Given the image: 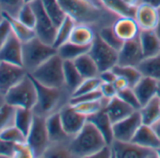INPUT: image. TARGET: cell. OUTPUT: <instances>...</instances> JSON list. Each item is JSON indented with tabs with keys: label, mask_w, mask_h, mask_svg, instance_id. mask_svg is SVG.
Here are the masks:
<instances>
[{
	"label": "cell",
	"mask_w": 160,
	"mask_h": 158,
	"mask_svg": "<svg viewBox=\"0 0 160 158\" xmlns=\"http://www.w3.org/2000/svg\"><path fill=\"white\" fill-rule=\"evenodd\" d=\"M64 12L76 24L92 27L97 32L112 26L119 17L107 10L98 0H58Z\"/></svg>",
	"instance_id": "obj_1"
},
{
	"label": "cell",
	"mask_w": 160,
	"mask_h": 158,
	"mask_svg": "<svg viewBox=\"0 0 160 158\" xmlns=\"http://www.w3.org/2000/svg\"><path fill=\"white\" fill-rule=\"evenodd\" d=\"M33 80L37 88V104L33 108L34 114L46 118L55 112H58L65 105L70 103L72 93L65 87H47L36 81L34 78Z\"/></svg>",
	"instance_id": "obj_2"
},
{
	"label": "cell",
	"mask_w": 160,
	"mask_h": 158,
	"mask_svg": "<svg viewBox=\"0 0 160 158\" xmlns=\"http://www.w3.org/2000/svg\"><path fill=\"white\" fill-rule=\"evenodd\" d=\"M106 144L108 143L99 130L87 121L83 128L71 138L70 148L72 157L83 158L92 157Z\"/></svg>",
	"instance_id": "obj_3"
},
{
	"label": "cell",
	"mask_w": 160,
	"mask_h": 158,
	"mask_svg": "<svg viewBox=\"0 0 160 158\" xmlns=\"http://www.w3.org/2000/svg\"><path fill=\"white\" fill-rule=\"evenodd\" d=\"M63 65L64 59L57 53L29 74L36 81L44 86L63 88L65 87Z\"/></svg>",
	"instance_id": "obj_4"
},
{
	"label": "cell",
	"mask_w": 160,
	"mask_h": 158,
	"mask_svg": "<svg viewBox=\"0 0 160 158\" xmlns=\"http://www.w3.org/2000/svg\"><path fill=\"white\" fill-rule=\"evenodd\" d=\"M57 53L55 46L35 37L23 43V67L30 73Z\"/></svg>",
	"instance_id": "obj_5"
},
{
	"label": "cell",
	"mask_w": 160,
	"mask_h": 158,
	"mask_svg": "<svg viewBox=\"0 0 160 158\" xmlns=\"http://www.w3.org/2000/svg\"><path fill=\"white\" fill-rule=\"evenodd\" d=\"M5 100L14 107L34 108L37 104V88L29 73L5 93Z\"/></svg>",
	"instance_id": "obj_6"
},
{
	"label": "cell",
	"mask_w": 160,
	"mask_h": 158,
	"mask_svg": "<svg viewBox=\"0 0 160 158\" xmlns=\"http://www.w3.org/2000/svg\"><path fill=\"white\" fill-rule=\"evenodd\" d=\"M27 143L32 150L34 157L43 156L46 149L51 143L47 131L45 117L36 114L34 115L31 128L27 136Z\"/></svg>",
	"instance_id": "obj_7"
},
{
	"label": "cell",
	"mask_w": 160,
	"mask_h": 158,
	"mask_svg": "<svg viewBox=\"0 0 160 158\" xmlns=\"http://www.w3.org/2000/svg\"><path fill=\"white\" fill-rule=\"evenodd\" d=\"M30 4L36 15V23L34 27L36 37L45 43L53 45L56 39L58 27L46 13L41 0H34Z\"/></svg>",
	"instance_id": "obj_8"
},
{
	"label": "cell",
	"mask_w": 160,
	"mask_h": 158,
	"mask_svg": "<svg viewBox=\"0 0 160 158\" xmlns=\"http://www.w3.org/2000/svg\"><path fill=\"white\" fill-rule=\"evenodd\" d=\"M89 53L95 60L100 72L113 69L118 64L119 51L108 45L98 33L89 50Z\"/></svg>",
	"instance_id": "obj_9"
},
{
	"label": "cell",
	"mask_w": 160,
	"mask_h": 158,
	"mask_svg": "<svg viewBox=\"0 0 160 158\" xmlns=\"http://www.w3.org/2000/svg\"><path fill=\"white\" fill-rule=\"evenodd\" d=\"M111 148L113 158H157L155 150L142 147L132 141L114 140Z\"/></svg>",
	"instance_id": "obj_10"
},
{
	"label": "cell",
	"mask_w": 160,
	"mask_h": 158,
	"mask_svg": "<svg viewBox=\"0 0 160 158\" xmlns=\"http://www.w3.org/2000/svg\"><path fill=\"white\" fill-rule=\"evenodd\" d=\"M142 123V119L138 110L133 112L125 119L113 123L114 140L124 142L131 141Z\"/></svg>",
	"instance_id": "obj_11"
},
{
	"label": "cell",
	"mask_w": 160,
	"mask_h": 158,
	"mask_svg": "<svg viewBox=\"0 0 160 158\" xmlns=\"http://www.w3.org/2000/svg\"><path fill=\"white\" fill-rule=\"evenodd\" d=\"M28 72L23 66L0 61V92L4 95Z\"/></svg>",
	"instance_id": "obj_12"
},
{
	"label": "cell",
	"mask_w": 160,
	"mask_h": 158,
	"mask_svg": "<svg viewBox=\"0 0 160 158\" xmlns=\"http://www.w3.org/2000/svg\"><path fill=\"white\" fill-rule=\"evenodd\" d=\"M59 115L62 125L71 137L74 136L81 130L88 121V118L85 115L76 111L70 103L59 110Z\"/></svg>",
	"instance_id": "obj_13"
},
{
	"label": "cell",
	"mask_w": 160,
	"mask_h": 158,
	"mask_svg": "<svg viewBox=\"0 0 160 158\" xmlns=\"http://www.w3.org/2000/svg\"><path fill=\"white\" fill-rule=\"evenodd\" d=\"M144 59L139 36L134 40L124 42L122 47L119 51V65L138 67Z\"/></svg>",
	"instance_id": "obj_14"
},
{
	"label": "cell",
	"mask_w": 160,
	"mask_h": 158,
	"mask_svg": "<svg viewBox=\"0 0 160 158\" xmlns=\"http://www.w3.org/2000/svg\"><path fill=\"white\" fill-rule=\"evenodd\" d=\"M0 61L23 66V42L12 31L0 49Z\"/></svg>",
	"instance_id": "obj_15"
},
{
	"label": "cell",
	"mask_w": 160,
	"mask_h": 158,
	"mask_svg": "<svg viewBox=\"0 0 160 158\" xmlns=\"http://www.w3.org/2000/svg\"><path fill=\"white\" fill-rule=\"evenodd\" d=\"M135 19L140 30H155L158 24V9L141 2L137 6Z\"/></svg>",
	"instance_id": "obj_16"
},
{
	"label": "cell",
	"mask_w": 160,
	"mask_h": 158,
	"mask_svg": "<svg viewBox=\"0 0 160 158\" xmlns=\"http://www.w3.org/2000/svg\"><path fill=\"white\" fill-rule=\"evenodd\" d=\"M115 34L122 41L128 42L139 36L140 28L135 17L122 16L118 17L112 25Z\"/></svg>",
	"instance_id": "obj_17"
},
{
	"label": "cell",
	"mask_w": 160,
	"mask_h": 158,
	"mask_svg": "<svg viewBox=\"0 0 160 158\" xmlns=\"http://www.w3.org/2000/svg\"><path fill=\"white\" fill-rule=\"evenodd\" d=\"M141 106H144L151 99L157 96L158 81L152 77L142 76L139 81L133 87Z\"/></svg>",
	"instance_id": "obj_18"
},
{
	"label": "cell",
	"mask_w": 160,
	"mask_h": 158,
	"mask_svg": "<svg viewBox=\"0 0 160 158\" xmlns=\"http://www.w3.org/2000/svg\"><path fill=\"white\" fill-rule=\"evenodd\" d=\"M46 126L51 142H70L72 137L62 125L59 111L46 117Z\"/></svg>",
	"instance_id": "obj_19"
},
{
	"label": "cell",
	"mask_w": 160,
	"mask_h": 158,
	"mask_svg": "<svg viewBox=\"0 0 160 158\" xmlns=\"http://www.w3.org/2000/svg\"><path fill=\"white\" fill-rule=\"evenodd\" d=\"M105 111L108 115L111 121L115 123L130 116L133 112L137 110H135L132 106L122 101L120 97L115 96L109 100L105 108Z\"/></svg>",
	"instance_id": "obj_20"
},
{
	"label": "cell",
	"mask_w": 160,
	"mask_h": 158,
	"mask_svg": "<svg viewBox=\"0 0 160 158\" xmlns=\"http://www.w3.org/2000/svg\"><path fill=\"white\" fill-rule=\"evenodd\" d=\"M88 121H91L102 134L106 142L109 145L114 141L113 122L109 119L105 109L88 117Z\"/></svg>",
	"instance_id": "obj_21"
},
{
	"label": "cell",
	"mask_w": 160,
	"mask_h": 158,
	"mask_svg": "<svg viewBox=\"0 0 160 158\" xmlns=\"http://www.w3.org/2000/svg\"><path fill=\"white\" fill-rule=\"evenodd\" d=\"M97 36V31L91 26L76 24L72 29L69 42L80 46L91 47Z\"/></svg>",
	"instance_id": "obj_22"
},
{
	"label": "cell",
	"mask_w": 160,
	"mask_h": 158,
	"mask_svg": "<svg viewBox=\"0 0 160 158\" xmlns=\"http://www.w3.org/2000/svg\"><path fill=\"white\" fill-rule=\"evenodd\" d=\"M131 141L142 147L153 150H156L158 147H160V139L154 129L151 125L143 123L138 128Z\"/></svg>",
	"instance_id": "obj_23"
},
{
	"label": "cell",
	"mask_w": 160,
	"mask_h": 158,
	"mask_svg": "<svg viewBox=\"0 0 160 158\" xmlns=\"http://www.w3.org/2000/svg\"><path fill=\"white\" fill-rule=\"evenodd\" d=\"M139 41L144 58L160 53V37L155 30H140Z\"/></svg>",
	"instance_id": "obj_24"
},
{
	"label": "cell",
	"mask_w": 160,
	"mask_h": 158,
	"mask_svg": "<svg viewBox=\"0 0 160 158\" xmlns=\"http://www.w3.org/2000/svg\"><path fill=\"white\" fill-rule=\"evenodd\" d=\"M72 61L74 62V65L76 66L77 70L81 73V75L84 77V79L99 76V67L89 52L79 56Z\"/></svg>",
	"instance_id": "obj_25"
},
{
	"label": "cell",
	"mask_w": 160,
	"mask_h": 158,
	"mask_svg": "<svg viewBox=\"0 0 160 158\" xmlns=\"http://www.w3.org/2000/svg\"><path fill=\"white\" fill-rule=\"evenodd\" d=\"M63 71L65 88L72 94V92L83 82L84 77L79 72L72 60H64Z\"/></svg>",
	"instance_id": "obj_26"
},
{
	"label": "cell",
	"mask_w": 160,
	"mask_h": 158,
	"mask_svg": "<svg viewBox=\"0 0 160 158\" xmlns=\"http://www.w3.org/2000/svg\"><path fill=\"white\" fill-rule=\"evenodd\" d=\"M142 119L143 124L152 125L160 120V98L155 96L151 99L148 103L141 106L138 110Z\"/></svg>",
	"instance_id": "obj_27"
},
{
	"label": "cell",
	"mask_w": 160,
	"mask_h": 158,
	"mask_svg": "<svg viewBox=\"0 0 160 158\" xmlns=\"http://www.w3.org/2000/svg\"><path fill=\"white\" fill-rule=\"evenodd\" d=\"M138 69L141 72L143 76L152 77L158 82L160 81V53L144 58L139 65L138 66Z\"/></svg>",
	"instance_id": "obj_28"
},
{
	"label": "cell",
	"mask_w": 160,
	"mask_h": 158,
	"mask_svg": "<svg viewBox=\"0 0 160 158\" xmlns=\"http://www.w3.org/2000/svg\"><path fill=\"white\" fill-rule=\"evenodd\" d=\"M4 16L9 21V23L11 25V27H12V31L16 35V37L23 43L27 42H28V41H30L33 38L36 37L35 30L33 28H30V27H27L26 25H24L16 17L11 16V15L7 14L5 12H4Z\"/></svg>",
	"instance_id": "obj_29"
},
{
	"label": "cell",
	"mask_w": 160,
	"mask_h": 158,
	"mask_svg": "<svg viewBox=\"0 0 160 158\" xmlns=\"http://www.w3.org/2000/svg\"><path fill=\"white\" fill-rule=\"evenodd\" d=\"M98 1L109 12L116 14L119 17L130 16L135 17L137 7H132L122 0H98Z\"/></svg>",
	"instance_id": "obj_30"
},
{
	"label": "cell",
	"mask_w": 160,
	"mask_h": 158,
	"mask_svg": "<svg viewBox=\"0 0 160 158\" xmlns=\"http://www.w3.org/2000/svg\"><path fill=\"white\" fill-rule=\"evenodd\" d=\"M110 99L106 98L104 96H102L100 99L98 100H94V101H90V102H83V103H78V104H74L72 105L76 111H78L79 113H81L83 115H85L87 118L105 109L107 105L108 104Z\"/></svg>",
	"instance_id": "obj_31"
},
{
	"label": "cell",
	"mask_w": 160,
	"mask_h": 158,
	"mask_svg": "<svg viewBox=\"0 0 160 158\" xmlns=\"http://www.w3.org/2000/svg\"><path fill=\"white\" fill-rule=\"evenodd\" d=\"M34 112L33 109L28 108H22V107H16L15 110V117H14V125L27 136L33 120H34Z\"/></svg>",
	"instance_id": "obj_32"
},
{
	"label": "cell",
	"mask_w": 160,
	"mask_h": 158,
	"mask_svg": "<svg viewBox=\"0 0 160 158\" xmlns=\"http://www.w3.org/2000/svg\"><path fill=\"white\" fill-rule=\"evenodd\" d=\"M41 1L46 13L52 19L54 24L58 27L67 16L59 1L58 0H41Z\"/></svg>",
	"instance_id": "obj_33"
},
{
	"label": "cell",
	"mask_w": 160,
	"mask_h": 158,
	"mask_svg": "<svg viewBox=\"0 0 160 158\" xmlns=\"http://www.w3.org/2000/svg\"><path fill=\"white\" fill-rule=\"evenodd\" d=\"M76 23L69 16H66L64 21L58 27L57 29V34H56V39L54 42V46L58 49L59 46L64 44L65 42H69L71 34L72 32V29Z\"/></svg>",
	"instance_id": "obj_34"
},
{
	"label": "cell",
	"mask_w": 160,
	"mask_h": 158,
	"mask_svg": "<svg viewBox=\"0 0 160 158\" xmlns=\"http://www.w3.org/2000/svg\"><path fill=\"white\" fill-rule=\"evenodd\" d=\"M91 47L80 46L71 42H67L61 46H59L58 50V54L64 60H74L76 57L81 56L87 52H89Z\"/></svg>",
	"instance_id": "obj_35"
},
{
	"label": "cell",
	"mask_w": 160,
	"mask_h": 158,
	"mask_svg": "<svg viewBox=\"0 0 160 158\" xmlns=\"http://www.w3.org/2000/svg\"><path fill=\"white\" fill-rule=\"evenodd\" d=\"M42 157H50V158L72 157V153L70 148V142H51Z\"/></svg>",
	"instance_id": "obj_36"
},
{
	"label": "cell",
	"mask_w": 160,
	"mask_h": 158,
	"mask_svg": "<svg viewBox=\"0 0 160 158\" xmlns=\"http://www.w3.org/2000/svg\"><path fill=\"white\" fill-rule=\"evenodd\" d=\"M113 71L117 75L124 77L129 82L131 88H133L139 81V79L143 76L139 72V70L138 69V67H134V66H122L117 64L113 68Z\"/></svg>",
	"instance_id": "obj_37"
},
{
	"label": "cell",
	"mask_w": 160,
	"mask_h": 158,
	"mask_svg": "<svg viewBox=\"0 0 160 158\" xmlns=\"http://www.w3.org/2000/svg\"><path fill=\"white\" fill-rule=\"evenodd\" d=\"M16 107L5 103L0 107V132L4 129L14 125Z\"/></svg>",
	"instance_id": "obj_38"
},
{
	"label": "cell",
	"mask_w": 160,
	"mask_h": 158,
	"mask_svg": "<svg viewBox=\"0 0 160 158\" xmlns=\"http://www.w3.org/2000/svg\"><path fill=\"white\" fill-rule=\"evenodd\" d=\"M102 84V80L100 77H92V78H85L83 82L79 85V87L72 92V97L79 96L88 92H92L97 90H100V86Z\"/></svg>",
	"instance_id": "obj_39"
},
{
	"label": "cell",
	"mask_w": 160,
	"mask_h": 158,
	"mask_svg": "<svg viewBox=\"0 0 160 158\" xmlns=\"http://www.w3.org/2000/svg\"><path fill=\"white\" fill-rule=\"evenodd\" d=\"M0 140L12 142L14 144L27 142V136L15 126H10L0 132Z\"/></svg>",
	"instance_id": "obj_40"
},
{
	"label": "cell",
	"mask_w": 160,
	"mask_h": 158,
	"mask_svg": "<svg viewBox=\"0 0 160 158\" xmlns=\"http://www.w3.org/2000/svg\"><path fill=\"white\" fill-rule=\"evenodd\" d=\"M99 36L108 44L110 45L111 47H113L114 49H116L117 51H120L121 48L122 47L123 45V42L114 32L113 28H112V26H109V27H103L102 29H100L98 32Z\"/></svg>",
	"instance_id": "obj_41"
},
{
	"label": "cell",
	"mask_w": 160,
	"mask_h": 158,
	"mask_svg": "<svg viewBox=\"0 0 160 158\" xmlns=\"http://www.w3.org/2000/svg\"><path fill=\"white\" fill-rule=\"evenodd\" d=\"M16 18L27 27L34 29L35 23H36V15L30 3H26L23 6Z\"/></svg>",
	"instance_id": "obj_42"
},
{
	"label": "cell",
	"mask_w": 160,
	"mask_h": 158,
	"mask_svg": "<svg viewBox=\"0 0 160 158\" xmlns=\"http://www.w3.org/2000/svg\"><path fill=\"white\" fill-rule=\"evenodd\" d=\"M25 4V0H0V6L3 12L13 17L18 16L19 12Z\"/></svg>",
	"instance_id": "obj_43"
},
{
	"label": "cell",
	"mask_w": 160,
	"mask_h": 158,
	"mask_svg": "<svg viewBox=\"0 0 160 158\" xmlns=\"http://www.w3.org/2000/svg\"><path fill=\"white\" fill-rule=\"evenodd\" d=\"M117 96L120 97L126 104H128L130 106H132L135 110H139L142 106L133 88H127L119 91Z\"/></svg>",
	"instance_id": "obj_44"
},
{
	"label": "cell",
	"mask_w": 160,
	"mask_h": 158,
	"mask_svg": "<svg viewBox=\"0 0 160 158\" xmlns=\"http://www.w3.org/2000/svg\"><path fill=\"white\" fill-rule=\"evenodd\" d=\"M102 93L100 90L92 91V92H88L82 95L79 96H74V97H71L70 100V104L74 105V104H78V103H83V102H90V101H94V100H98L102 97Z\"/></svg>",
	"instance_id": "obj_45"
},
{
	"label": "cell",
	"mask_w": 160,
	"mask_h": 158,
	"mask_svg": "<svg viewBox=\"0 0 160 158\" xmlns=\"http://www.w3.org/2000/svg\"><path fill=\"white\" fill-rule=\"evenodd\" d=\"M13 157H34V154L32 152V150L28 146L27 142L25 143H17L14 147V154Z\"/></svg>",
	"instance_id": "obj_46"
},
{
	"label": "cell",
	"mask_w": 160,
	"mask_h": 158,
	"mask_svg": "<svg viewBox=\"0 0 160 158\" xmlns=\"http://www.w3.org/2000/svg\"><path fill=\"white\" fill-rule=\"evenodd\" d=\"M11 33H12L11 25L9 21L5 18V20L0 24V49L4 45Z\"/></svg>",
	"instance_id": "obj_47"
},
{
	"label": "cell",
	"mask_w": 160,
	"mask_h": 158,
	"mask_svg": "<svg viewBox=\"0 0 160 158\" xmlns=\"http://www.w3.org/2000/svg\"><path fill=\"white\" fill-rule=\"evenodd\" d=\"M100 91H101L102 95L106 98H108V99H111V98L118 95V91L115 88L113 83L102 82V84L100 86Z\"/></svg>",
	"instance_id": "obj_48"
},
{
	"label": "cell",
	"mask_w": 160,
	"mask_h": 158,
	"mask_svg": "<svg viewBox=\"0 0 160 158\" xmlns=\"http://www.w3.org/2000/svg\"><path fill=\"white\" fill-rule=\"evenodd\" d=\"M92 157L93 158H113V151L111 145L106 144L98 151H96Z\"/></svg>",
	"instance_id": "obj_49"
},
{
	"label": "cell",
	"mask_w": 160,
	"mask_h": 158,
	"mask_svg": "<svg viewBox=\"0 0 160 158\" xmlns=\"http://www.w3.org/2000/svg\"><path fill=\"white\" fill-rule=\"evenodd\" d=\"M99 77L102 80V82L105 83H113L115 81V79L117 77V74L115 73V72L113 71V69L110 70H106V71H102L100 72Z\"/></svg>",
	"instance_id": "obj_50"
},
{
	"label": "cell",
	"mask_w": 160,
	"mask_h": 158,
	"mask_svg": "<svg viewBox=\"0 0 160 158\" xmlns=\"http://www.w3.org/2000/svg\"><path fill=\"white\" fill-rule=\"evenodd\" d=\"M113 84H114L115 88L117 89L118 92L121 91H122V90H125L127 88H131L129 82L126 80L124 77L120 76V75H117V77L115 79V81L113 82Z\"/></svg>",
	"instance_id": "obj_51"
},
{
	"label": "cell",
	"mask_w": 160,
	"mask_h": 158,
	"mask_svg": "<svg viewBox=\"0 0 160 158\" xmlns=\"http://www.w3.org/2000/svg\"><path fill=\"white\" fill-rule=\"evenodd\" d=\"M146 3L149 4L156 9H158L160 7V0H140V3Z\"/></svg>",
	"instance_id": "obj_52"
},
{
	"label": "cell",
	"mask_w": 160,
	"mask_h": 158,
	"mask_svg": "<svg viewBox=\"0 0 160 158\" xmlns=\"http://www.w3.org/2000/svg\"><path fill=\"white\" fill-rule=\"evenodd\" d=\"M152 127L154 129L155 133L157 134V136H158V137H159V139H160V120L157 121L154 124H152Z\"/></svg>",
	"instance_id": "obj_53"
},
{
	"label": "cell",
	"mask_w": 160,
	"mask_h": 158,
	"mask_svg": "<svg viewBox=\"0 0 160 158\" xmlns=\"http://www.w3.org/2000/svg\"><path fill=\"white\" fill-rule=\"evenodd\" d=\"M122 1L132 7H137L140 3V0H122Z\"/></svg>",
	"instance_id": "obj_54"
},
{
	"label": "cell",
	"mask_w": 160,
	"mask_h": 158,
	"mask_svg": "<svg viewBox=\"0 0 160 158\" xmlns=\"http://www.w3.org/2000/svg\"><path fill=\"white\" fill-rule=\"evenodd\" d=\"M155 31L158 34V36L160 37V7L158 8V24H157V27H156Z\"/></svg>",
	"instance_id": "obj_55"
},
{
	"label": "cell",
	"mask_w": 160,
	"mask_h": 158,
	"mask_svg": "<svg viewBox=\"0 0 160 158\" xmlns=\"http://www.w3.org/2000/svg\"><path fill=\"white\" fill-rule=\"evenodd\" d=\"M6 103V100H5V95L2 93V92H0V107H1L4 104Z\"/></svg>",
	"instance_id": "obj_56"
},
{
	"label": "cell",
	"mask_w": 160,
	"mask_h": 158,
	"mask_svg": "<svg viewBox=\"0 0 160 158\" xmlns=\"http://www.w3.org/2000/svg\"><path fill=\"white\" fill-rule=\"evenodd\" d=\"M5 20V16H4V12L1 8V6H0V24H1L3 21Z\"/></svg>",
	"instance_id": "obj_57"
},
{
	"label": "cell",
	"mask_w": 160,
	"mask_h": 158,
	"mask_svg": "<svg viewBox=\"0 0 160 158\" xmlns=\"http://www.w3.org/2000/svg\"><path fill=\"white\" fill-rule=\"evenodd\" d=\"M156 154H157V158H160V147H158L156 150Z\"/></svg>",
	"instance_id": "obj_58"
},
{
	"label": "cell",
	"mask_w": 160,
	"mask_h": 158,
	"mask_svg": "<svg viewBox=\"0 0 160 158\" xmlns=\"http://www.w3.org/2000/svg\"><path fill=\"white\" fill-rule=\"evenodd\" d=\"M157 95L160 97V81L158 82V91H157Z\"/></svg>",
	"instance_id": "obj_59"
},
{
	"label": "cell",
	"mask_w": 160,
	"mask_h": 158,
	"mask_svg": "<svg viewBox=\"0 0 160 158\" xmlns=\"http://www.w3.org/2000/svg\"><path fill=\"white\" fill-rule=\"evenodd\" d=\"M34 0H25V2L26 3H31V2H33Z\"/></svg>",
	"instance_id": "obj_60"
},
{
	"label": "cell",
	"mask_w": 160,
	"mask_h": 158,
	"mask_svg": "<svg viewBox=\"0 0 160 158\" xmlns=\"http://www.w3.org/2000/svg\"><path fill=\"white\" fill-rule=\"evenodd\" d=\"M159 98H160V97H159Z\"/></svg>",
	"instance_id": "obj_61"
}]
</instances>
